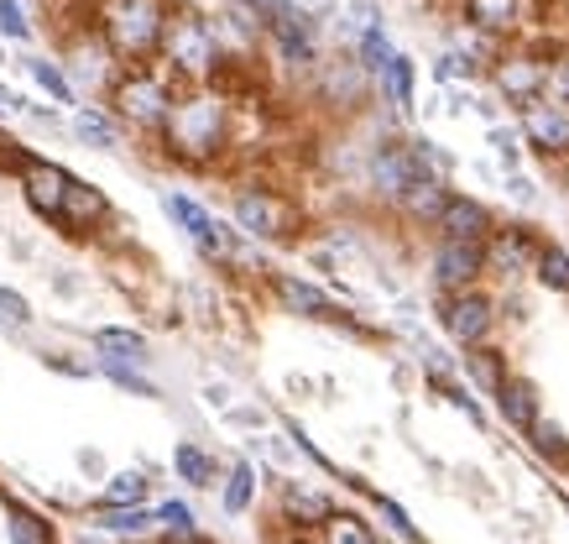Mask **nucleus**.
<instances>
[{
	"label": "nucleus",
	"mask_w": 569,
	"mask_h": 544,
	"mask_svg": "<svg viewBox=\"0 0 569 544\" xmlns=\"http://www.w3.org/2000/svg\"><path fill=\"white\" fill-rule=\"evenodd\" d=\"M162 141L183 162H214L230 141V100L220 89H183Z\"/></svg>",
	"instance_id": "1"
},
{
	"label": "nucleus",
	"mask_w": 569,
	"mask_h": 544,
	"mask_svg": "<svg viewBox=\"0 0 569 544\" xmlns=\"http://www.w3.org/2000/svg\"><path fill=\"white\" fill-rule=\"evenodd\" d=\"M104 48L141 69L152 53H162V32H168V6L162 0H104L100 11Z\"/></svg>",
	"instance_id": "2"
},
{
	"label": "nucleus",
	"mask_w": 569,
	"mask_h": 544,
	"mask_svg": "<svg viewBox=\"0 0 569 544\" xmlns=\"http://www.w3.org/2000/svg\"><path fill=\"white\" fill-rule=\"evenodd\" d=\"M110 106H116V121L121 126H131V131H157V137H162L178 110V95H173V85H168V73L131 69L116 79Z\"/></svg>",
	"instance_id": "3"
},
{
	"label": "nucleus",
	"mask_w": 569,
	"mask_h": 544,
	"mask_svg": "<svg viewBox=\"0 0 569 544\" xmlns=\"http://www.w3.org/2000/svg\"><path fill=\"white\" fill-rule=\"evenodd\" d=\"M162 58H168L173 79H189V85L193 79H214V69H220V37H214V27L199 11L178 6V11H168Z\"/></svg>",
	"instance_id": "4"
},
{
	"label": "nucleus",
	"mask_w": 569,
	"mask_h": 544,
	"mask_svg": "<svg viewBox=\"0 0 569 544\" xmlns=\"http://www.w3.org/2000/svg\"><path fill=\"white\" fill-rule=\"evenodd\" d=\"M439 325L455 346H491V335H497V299L481 294V288H466V294H445L439 299Z\"/></svg>",
	"instance_id": "5"
},
{
	"label": "nucleus",
	"mask_w": 569,
	"mask_h": 544,
	"mask_svg": "<svg viewBox=\"0 0 569 544\" xmlns=\"http://www.w3.org/2000/svg\"><path fill=\"white\" fill-rule=\"evenodd\" d=\"M162 210H168L178 226L189 230V241L204 251L209 263H236V257H241V241H236V230L224 226V220H214L204 205H193L189 194H173V189H168V194H162Z\"/></svg>",
	"instance_id": "6"
},
{
	"label": "nucleus",
	"mask_w": 569,
	"mask_h": 544,
	"mask_svg": "<svg viewBox=\"0 0 569 544\" xmlns=\"http://www.w3.org/2000/svg\"><path fill=\"white\" fill-rule=\"evenodd\" d=\"M236 226L251 241H288L298 226V210L277 189H236Z\"/></svg>",
	"instance_id": "7"
},
{
	"label": "nucleus",
	"mask_w": 569,
	"mask_h": 544,
	"mask_svg": "<svg viewBox=\"0 0 569 544\" xmlns=\"http://www.w3.org/2000/svg\"><path fill=\"white\" fill-rule=\"evenodd\" d=\"M522 141L538 147L543 158H569V106L538 95L522 106Z\"/></svg>",
	"instance_id": "8"
},
{
	"label": "nucleus",
	"mask_w": 569,
	"mask_h": 544,
	"mask_svg": "<svg viewBox=\"0 0 569 544\" xmlns=\"http://www.w3.org/2000/svg\"><path fill=\"white\" fill-rule=\"evenodd\" d=\"M433 288L439 294H466V288H476L486 273V246H466V241H439L433 246Z\"/></svg>",
	"instance_id": "9"
},
{
	"label": "nucleus",
	"mask_w": 569,
	"mask_h": 544,
	"mask_svg": "<svg viewBox=\"0 0 569 544\" xmlns=\"http://www.w3.org/2000/svg\"><path fill=\"white\" fill-rule=\"evenodd\" d=\"M433 230H439V241L486 246L491 236H497V220H491V210H486L481 199H470V194H449L445 210H439V220H433Z\"/></svg>",
	"instance_id": "10"
},
{
	"label": "nucleus",
	"mask_w": 569,
	"mask_h": 544,
	"mask_svg": "<svg viewBox=\"0 0 569 544\" xmlns=\"http://www.w3.org/2000/svg\"><path fill=\"white\" fill-rule=\"evenodd\" d=\"M491 85L501 89V100H512V106H528V100H538L543 89H549V63L533 53H501L497 63H491Z\"/></svg>",
	"instance_id": "11"
},
{
	"label": "nucleus",
	"mask_w": 569,
	"mask_h": 544,
	"mask_svg": "<svg viewBox=\"0 0 569 544\" xmlns=\"http://www.w3.org/2000/svg\"><path fill=\"white\" fill-rule=\"evenodd\" d=\"M272 294H277V304L288 309V315H298V319H313V325H340V309H335V299H329L325 288H313V283H303V278H293V273H272Z\"/></svg>",
	"instance_id": "12"
},
{
	"label": "nucleus",
	"mask_w": 569,
	"mask_h": 544,
	"mask_svg": "<svg viewBox=\"0 0 569 544\" xmlns=\"http://www.w3.org/2000/svg\"><path fill=\"white\" fill-rule=\"evenodd\" d=\"M543 241H533V230L522 226H497V236L486 241V273H528L538 263Z\"/></svg>",
	"instance_id": "13"
},
{
	"label": "nucleus",
	"mask_w": 569,
	"mask_h": 544,
	"mask_svg": "<svg viewBox=\"0 0 569 544\" xmlns=\"http://www.w3.org/2000/svg\"><path fill=\"white\" fill-rule=\"evenodd\" d=\"M69 184H73V178L63 174L58 162H32V168L21 174V194H27V205H32L37 215H48V220H63Z\"/></svg>",
	"instance_id": "14"
},
{
	"label": "nucleus",
	"mask_w": 569,
	"mask_h": 544,
	"mask_svg": "<svg viewBox=\"0 0 569 544\" xmlns=\"http://www.w3.org/2000/svg\"><path fill=\"white\" fill-rule=\"evenodd\" d=\"M497 398V408H501V419L512 424L518 435H528L538 419H543V408H538V393H533V383H522V377H507V383L491 393Z\"/></svg>",
	"instance_id": "15"
},
{
	"label": "nucleus",
	"mask_w": 569,
	"mask_h": 544,
	"mask_svg": "<svg viewBox=\"0 0 569 544\" xmlns=\"http://www.w3.org/2000/svg\"><path fill=\"white\" fill-rule=\"evenodd\" d=\"M466 17H470V27H476V32L507 37V32H518L522 0H466Z\"/></svg>",
	"instance_id": "16"
},
{
	"label": "nucleus",
	"mask_w": 569,
	"mask_h": 544,
	"mask_svg": "<svg viewBox=\"0 0 569 544\" xmlns=\"http://www.w3.org/2000/svg\"><path fill=\"white\" fill-rule=\"evenodd\" d=\"M104 215H110L104 194L73 178V184H69V199H63V226H69V230H89V226H100Z\"/></svg>",
	"instance_id": "17"
},
{
	"label": "nucleus",
	"mask_w": 569,
	"mask_h": 544,
	"mask_svg": "<svg viewBox=\"0 0 569 544\" xmlns=\"http://www.w3.org/2000/svg\"><path fill=\"white\" fill-rule=\"evenodd\" d=\"M445 199H449L445 178H413V184H408V194H402L397 205H402V210L413 215V220H439V210H445Z\"/></svg>",
	"instance_id": "18"
},
{
	"label": "nucleus",
	"mask_w": 569,
	"mask_h": 544,
	"mask_svg": "<svg viewBox=\"0 0 569 544\" xmlns=\"http://www.w3.org/2000/svg\"><path fill=\"white\" fill-rule=\"evenodd\" d=\"M282 508H288V518H293V524H319V528H325V518L335 513L325 492H309V487H298V482L282 492Z\"/></svg>",
	"instance_id": "19"
},
{
	"label": "nucleus",
	"mask_w": 569,
	"mask_h": 544,
	"mask_svg": "<svg viewBox=\"0 0 569 544\" xmlns=\"http://www.w3.org/2000/svg\"><path fill=\"white\" fill-rule=\"evenodd\" d=\"M147 476L141 472H121V476H110V487H104V508H141L147 503Z\"/></svg>",
	"instance_id": "20"
},
{
	"label": "nucleus",
	"mask_w": 569,
	"mask_h": 544,
	"mask_svg": "<svg viewBox=\"0 0 569 544\" xmlns=\"http://www.w3.org/2000/svg\"><path fill=\"white\" fill-rule=\"evenodd\" d=\"M251 497H257V466H251V461H236V466H230V482H224V508L246 513Z\"/></svg>",
	"instance_id": "21"
},
{
	"label": "nucleus",
	"mask_w": 569,
	"mask_h": 544,
	"mask_svg": "<svg viewBox=\"0 0 569 544\" xmlns=\"http://www.w3.org/2000/svg\"><path fill=\"white\" fill-rule=\"evenodd\" d=\"M528 439H533V451L543 461H553V466H569V439H565V429L553 419H538L533 429H528Z\"/></svg>",
	"instance_id": "22"
},
{
	"label": "nucleus",
	"mask_w": 569,
	"mask_h": 544,
	"mask_svg": "<svg viewBox=\"0 0 569 544\" xmlns=\"http://www.w3.org/2000/svg\"><path fill=\"white\" fill-rule=\"evenodd\" d=\"M538 283L543 288H553V294H569V251H559V246H543L538 251V263H533Z\"/></svg>",
	"instance_id": "23"
},
{
	"label": "nucleus",
	"mask_w": 569,
	"mask_h": 544,
	"mask_svg": "<svg viewBox=\"0 0 569 544\" xmlns=\"http://www.w3.org/2000/svg\"><path fill=\"white\" fill-rule=\"evenodd\" d=\"M381 85H387V95H392L397 110H413V63L397 53L392 63H387V73H381Z\"/></svg>",
	"instance_id": "24"
},
{
	"label": "nucleus",
	"mask_w": 569,
	"mask_h": 544,
	"mask_svg": "<svg viewBox=\"0 0 569 544\" xmlns=\"http://www.w3.org/2000/svg\"><path fill=\"white\" fill-rule=\"evenodd\" d=\"M325 544H377V540H371L366 518H356V513H329L325 518Z\"/></svg>",
	"instance_id": "25"
},
{
	"label": "nucleus",
	"mask_w": 569,
	"mask_h": 544,
	"mask_svg": "<svg viewBox=\"0 0 569 544\" xmlns=\"http://www.w3.org/2000/svg\"><path fill=\"white\" fill-rule=\"evenodd\" d=\"M178 476L189 482V487H214V461L199 451V445H178Z\"/></svg>",
	"instance_id": "26"
},
{
	"label": "nucleus",
	"mask_w": 569,
	"mask_h": 544,
	"mask_svg": "<svg viewBox=\"0 0 569 544\" xmlns=\"http://www.w3.org/2000/svg\"><path fill=\"white\" fill-rule=\"evenodd\" d=\"M466 362H470V377H481L486 393H497V387L507 383V377H512V372L501 367V352H491V346H476V352H470Z\"/></svg>",
	"instance_id": "27"
},
{
	"label": "nucleus",
	"mask_w": 569,
	"mask_h": 544,
	"mask_svg": "<svg viewBox=\"0 0 569 544\" xmlns=\"http://www.w3.org/2000/svg\"><path fill=\"white\" fill-rule=\"evenodd\" d=\"M94 346L116 356H131V362H147V335L141 330H94Z\"/></svg>",
	"instance_id": "28"
},
{
	"label": "nucleus",
	"mask_w": 569,
	"mask_h": 544,
	"mask_svg": "<svg viewBox=\"0 0 569 544\" xmlns=\"http://www.w3.org/2000/svg\"><path fill=\"white\" fill-rule=\"evenodd\" d=\"M100 528H110V534H141V528H152V513L147 508H104Z\"/></svg>",
	"instance_id": "29"
},
{
	"label": "nucleus",
	"mask_w": 569,
	"mask_h": 544,
	"mask_svg": "<svg viewBox=\"0 0 569 544\" xmlns=\"http://www.w3.org/2000/svg\"><path fill=\"white\" fill-rule=\"evenodd\" d=\"M73 131H79V137H84V141H94V147H116V141H121V131H116V121H104L100 110H84V116L73 121Z\"/></svg>",
	"instance_id": "30"
},
{
	"label": "nucleus",
	"mask_w": 569,
	"mask_h": 544,
	"mask_svg": "<svg viewBox=\"0 0 569 544\" xmlns=\"http://www.w3.org/2000/svg\"><path fill=\"white\" fill-rule=\"evenodd\" d=\"M11 540L17 544H52V534H48V524L37 518V513H11Z\"/></svg>",
	"instance_id": "31"
},
{
	"label": "nucleus",
	"mask_w": 569,
	"mask_h": 544,
	"mask_svg": "<svg viewBox=\"0 0 569 544\" xmlns=\"http://www.w3.org/2000/svg\"><path fill=\"white\" fill-rule=\"evenodd\" d=\"M27 69H32V79L42 89H48L52 100H58V106H73V89H69V79H63V73L52 69V63H27Z\"/></svg>",
	"instance_id": "32"
},
{
	"label": "nucleus",
	"mask_w": 569,
	"mask_h": 544,
	"mask_svg": "<svg viewBox=\"0 0 569 544\" xmlns=\"http://www.w3.org/2000/svg\"><path fill=\"white\" fill-rule=\"evenodd\" d=\"M104 372H110V377H116V383H121V387H131V393H141V398H157V387L147 383V377H141L137 367H126L121 356H104Z\"/></svg>",
	"instance_id": "33"
},
{
	"label": "nucleus",
	"mask_w": 569,
	"mask_h": 544,
	"mask_svg": "<svg viewBox=\"0 0 569 544\" xmlns=\"http://www.w3.org/2000/svg\"><path fill=\"white\" fill-rule=\"evenodd\" d=\"M543 95L559 100V106H569V48L549 58V89H543Z\"/></svg>",
	"instance_id": "34"
},
{
	"label": "nucleus",
	"mask_w": 569,
	"mask_h": 544,
	"mask_svg": "<svg viewBox=\"0 0 569 544\" xmlns=\"http://www.w3.org/2000/svg\"><path fill=\"white\" fill-rule=\"evenodd\" d=\"M491 147H497V158L507 162V168H518V162H522V137H518V131H507V126H491Z\"/></svg>",
	"instance_id": "35"
},
{
	"label": "nucleus",
	"mask_w": 569,
	"mask_h": 544,
	"mask_svg": "<svg viewBox=\"0 0 569 544\" xmlns=\"http://www.w3.org/2000/svg\"><path fill=\"white\" fill-rule=\"evenodd\" d=\"M0 319H6V325H17V330H27V325H32V309H27V299H21V294L0 288Z\"/></svg>",
	"instance_id": "36"
},
{
	"label": "nucleus",
	"mask_w": 569,
	"mask_h": 544,
	"mask_svg": "<svg viewBox=\"0 0 569 544\" xmlns=\"http://www.w3.org/2000/svg\"><path fill=\"white\" fill-rule=\"evenodd\" d=\"M0 32H6V37H17V42H21L27 32H32V27L21 21V6H17V0H0Z\"/></svg>",
	"instance_id": "37"
},
{
	"label": "nucleus",
	"mask_w": 569,
	"mask_h": 544,
	"mask_svg": "<svg viewBox=\"0 0 569 544\" xmlns=\"http://www.w3.org/2000/svg\"><path fill=\"white\" fill-rule=\"evenodd\" d=\"M157 518L173 528V534H189V528H193V508H189V503H162V513H157Z\"/></svg>",
	"instance_id": "38"
},
{
	"label": "nucleus",
	"mask_w": 569,
	"mask_h": 544,
	"mask_svg": "<svg viewBox=\"0 0 569 544\" xmlns=\"http://www.w3.org/2000/svg\"><path fill=\"white\" fill-rule=\"evenodd\" d=\"M377 503H381V513H387V524H392L397 534H408V540H418V534H413V518H408V513L397 508L392 497H377Z\"/></svg>",
	"instance_id": "39"
},
{
	"label": "nucleus",
	"mask_w": 569,
	"mask_h": 544,
	"mask_svg": "<svg viewBox=\"0 0 569 544\" xmlns=\"http://www.w3.org/2000/svg\"><path fill=\"white\" fill-rule=\"evenodd\" d=\"M230 424H241V429H261V414L257 408H230Z\"/></svg>",
	"instance_id": "40"
},
{
	"label": "nucleus",
	"mask_w": 569,
	"mask_h": 544,
	"mask_svg": "<svg viewBox=\"0 0 569 544\" xmlns=\"http://www.w3.org/2000/svg\"><path fill=\"white\" fill-rule=\"evenodd\" d=\"M11 110H21V100H17V95H6V89H0V116H11Z\"/></svg>",
	"instance_id": "41"
},
{
	"label": "nucleus",
	"mask_w": 569,
	"mask_h": 544,
	"mask_svg": "<svg viewBox=\"0 0 569 544\" xmlns=\"http://www.w3.org/2000/svg\"><path fill=\"white\" fill-rule=\"evenodd\" d=\"M168 544H204V540H199V534L189 528V534H168Z\"/></svg>",
	"instance_id": "42"
},
{
	"label": "nucleus",
	"mask_w": 569,
	"mask_h": 544,
	"mask_svg": "<svg viewBox=\"0 0 569 544\" xmlns=\"http://www.w3.org/2000/svg\"><path fill=\"white\" fill-rule=\"evenodd\" d=\"M565 194H569V178H565Z\"/></svg>",
	"instance_id": "43"
}]
</instances>
